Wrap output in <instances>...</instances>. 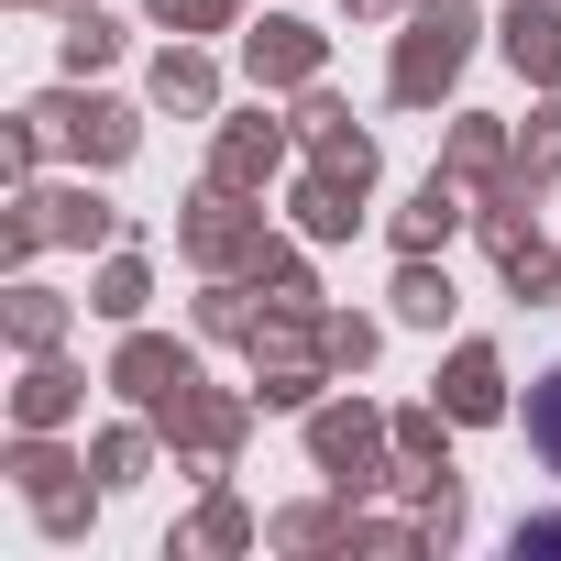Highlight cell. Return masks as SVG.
<instances>
[{
    "label": "cell",
    "instance_id": "1",
    "mask_svg": "<svg viewBox=\"0 0 561 561\" xmlns=\"http://www.w3.org/2000/svg\"><path fill=\"white\" fill-rule=\"evenodd\" d=\"M528 430H539V451H550V473H561V375L528 397Z\"/></svg>",
    "mask_w": 561,
    "mask_h": 561
}]
</instances>
